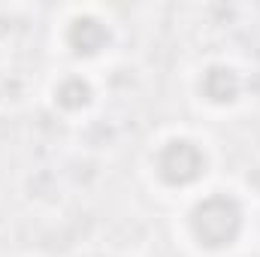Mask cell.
<instances>
[{
	"label": "cell",
	"mask_w": 260,
	"mask_h": 257,
	"mask_svg": "<svg viewBox=\"0 0 260 257\" xmlns=\"http://www.w3.org/2000/svg\"><path fill=\"white\" fill-rule=\"evenodd\" d=\"M251 236V206L242 191L209 185L179 203L176 239L194 257H233Z\"/></svg>",
	"instance_id": "obj_1"
},
{
	"label": "cell",
	"mask_w": 260,
	"mask_h": 257,
	"mask_svg": "<svg viewBox=\"0 0 260 257\" xmlns=\"http://www.w3.org/2000/svg\"><path fill=\"white\" fill-rule=\"evenodd\" d=\"M142 173H145L151 191L182 203L212 185L215 151L200 130L167 127L145 148Z\"/></svg>",
	"instance_id": "obj_2"
},
{
	"label": "cell",
	"mask_w": 260,
	"mask_h": 257,
	"mask_svg": "<svg viewBox=\"0 0 260 257\" xmlns=\"http://www.w3.org/2000/svg\"><path fill=\"white\" fill-rule=\"evenodd\" d=\"M115 21L106 9L97 6H73L55 21V43L76 70H88L91 64L109 58L115 49Z\"/></svg>",
	"instance_id": "obj_3"
},
{
	"label": "cell",
	"mask_w": 260,
	"mask_h": 257,
	"mask_svg": "<svg viewBox=\"0 0 260 257\" xmlns=\"http://www.w3.org/2000/svg\"><path fill=\"white\" fill-rule=\"evenodd\" d=\"M191 97L212 115L233 112L248 97V76L236 61L209 55L191 70Z\"/></svg>",
	"instance_id": "obj_4"
}]
</instances>
